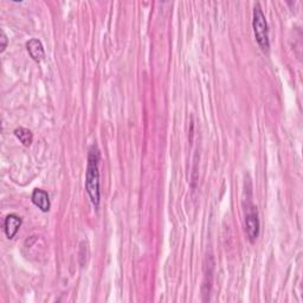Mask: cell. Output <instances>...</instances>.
<instances>
[{
  "label": "cell",
  "instance_id": "cell-1",
  "mask_svg": "<svg viewBox=\"0 0 303 303\" xmlns=\"http://www.w3.org/2000/svg\"><path fill=\"white\" fill-rule=\"evenodd\" d=\"M100 150L96 145H93L89 149L88 167L85 173V190L89 194L90 200L94 206L99 207L100 205Z\"/></svg>",
  "mask_w": 303,
  "mask_h": 303
},
{
  "label": "cell",
  "instance_id": "cell-2",
  "mask_svg": "<svg viewBox=\"0 0 303 303\" xmlns=\"http://www.w3.org/2000/svg\"><path fill=\"white\" fill-rule=\"evenodd\" d=\"M252 27L258 45L261 46L263 51H268L270 48L269 42V28L266 18L263 13L262 7L259 4H256L254 7V18H252Z\"/></svg>",
  "mask_w": 303,
  "mask_h": 303
},
{
  "label": "cell",
  "instance_id": "cell-3",
  "mask_svg": "<svg viewBox=\"0 0 303 303\" xmlns=\"http://www.w3.org/2000/svg\"><path fill=\"white\" fill-rule=\"evenodd\" d=\"M245 230L251 243L257 239L259 234V219L256 207L251 203L247 205V214H245Z\"/></svg>",
  "mask_w": 303,
  "mask_h": 303
},
{
  "label": "cell",
  "instance_id": "cell-4",
  "mask_svg": "<svg viewBox=\"0 0 303 303\" xmlns=\"http://www.w3.org/2000/svg\"><path fill=\"white\" fill-rule=\"evenodd\" d=\"M32 203H34L36 206H37L39 210L43 212H49L50 207H51V204H50V199H49V194L48 192H45L44 190L41 189H36L32 193Z\"/></svg>",
  "mask_w": 303,
  "mask_h": 303
},
{
  "label": "cell",
  "instance_id": "cell-5",
  "mask_svg": "<svg viewBox=\"0 0 303 303\" xmlns=\"http://www.w3.org/2000/svg\"><path fill=\"white\" fill-rule=\"evenodd\" d=\"M26 48L28 53H30L31 58L34 59L35 62L39 63L45 58L44 48H43V44L41 43V41H38V39H35V38L30 39V41L27 42Z\"/></svg>",
  "mask_w": 303,
  "mask_h": 303
},
{
  "label": "cell",
  "instance_id": "cell-6",
  "mask_svg": "<svg viewBox=\"0 0 303 303\" xmlns=\"http://www.w3.org/2000/svg\"><path fill=\"white\" fill-rule=\"evenodd\" d=\"M21 225V219L16 215H9L5 218V222H4V227H5V233L9 239H12V238L16 236L18 230Z\"/></svg>",
  "mask_w": 303,
  "mask_h": 303
},
{
  "label": "cell",
  "instance_id": "cell-7",
  "mask_svg": "<svg viewBox=\"0 0 303 303\" xmlns=\"http://www.w3.org/2000/svg\"><path fill=\"white\" fill-rule=\"evenodd\" d=\"M14 135H16V138L19 140L25 147H28L32 143V141H34V135H32L31 131H28V129L24 127L17 128L16 131H14Z\"/></svg>",
  "mask_w": 303,
  "mask_h": 303
},
{
  "label": "cell",
  "instance_id": "cell-8",
  "mask_svg": "<svg viewBox=\"0 0 303 303\" xmlns=\"http://www.w3.org/2000/svg\"><path fill=\"white\" fill-rule=\"evenodd\" d=\"M6 46H7V37H6L5 32L3 31L2 32V52L5 51Z\"/></svg>",
  "mask_w": 303,
  "mask_h": 303
}]
</instances>
